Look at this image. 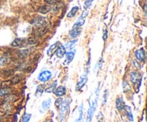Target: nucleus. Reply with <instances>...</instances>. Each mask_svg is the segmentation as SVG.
Masks as SVG:
<instances>
[{
	"instance_id": "22",
	"label": "nucleus",
	"mask_w": 147,
	"mask_h": 122,
	"mask_svg": "<svg viewBox=\"0 0 147 122\" xmlns=\"http://www.w3.org/2000/svg\"><path fill=\"white\" fill-rule=\"evenodd\" d=\"M78 10H79L78 7H77V6H76V7H73V8L71 9V10L69 11L68 14H67V18H72V17H75V16H76V14H77L78 11Z\"/></svg>"
},
{
	"instance_id": "23",
	"label": "nucleus",
	"mask_w": 147,
	"mask_h": 122,
	"mask_svg": "<svg viewBox=\"0 0 147 122\" xmlns=\"http://www.w3.org/2000/svg\"><path fill=\"white\" fill-rule=\"evenodd\" d=\"M58 44H59V42L58 41H57V42H55V43H54V44H53V45H51L50 47V48L48 49V50H47V55L48 56H52L53 55V53L54 52V51L55 50V49H57V47H58Z\"/></svg>"
},
{
	"instance_id": "24",
	"label": "nucleus",
	"mask_w": 147,
	"mask_h": 122,
	"mask_svg": "<svg viewBox=\"0 0 147 122\" xmlns=\"http://www.w3.org/2000/svg\"><path fill=\"white\" fill-rule=\"evenodd\" d=\"M32 118V114L29 113L25 112L22 116L21 121L20 122H29Z\"/></svg>"
},
{
	"instance_id": "18",
	"label": "nucleus",
	"mask_w": 147,
	"mask_h": 122,
	"mask_svg": "<svg viewBox=\"0 0 147 122\" xmlns=\"http://www.w3.org/2000/svg\"><path fill=\"white\" fill-rule=\"evenodd\" d=\"M52 10V7L50 5H43L41 6L40 8L38 9V11L41 14H47L49 11H50Z\"/></svg>"
},
{
	"instance_id": "10",
	"label": "nucleus",
	"mask_w": 147,
	"mask_h": 122,
	"mask_svg": "<svg viewBox=\"0 0 147 122\" xmlns=\"http://www.w3.org/2000/svg\"><path fill=\"white\" fill-rule=\"evenodd\" d=\"M66 87L64 86H60L57 88H56L54 91V94H55V96H57V97H62L64 95H65L66 94Z\"/></svg>"
},
{
	"instance_id": "30",
	"label": "nucleus",
	"mask_w": 147,
	"mask_h": 122,
	"mask_svg": "<svg viewBox=\"0 0 147 122\" xmlns=\"http://www.w3.org/2000/svg\"><path fill=\"white\" fill-rule=\"evenodd\" d=\"M63 99L61 98V97H59L58 99H57L55 100V106L56 107V108L57 109H59L60 107V106H61V104H63Z\"/></svg>"
},
{
	"instance_id": "36",
	"label": "nucleus",
	"mask_w": 147,
	"mask_h": 122,
	"mask_svg": "<svg viewBox=\"0 0 147 122\" xmlns=\"http://www.w3.org/2000/svg\"><path fill=\"white\" fill-rule=\"evenodd\" d=\"M88 14H89V11H88V10H85V11H83V13H82V14L80 15L79 19H84L88 15Z\"/></svg>"
},
{
	"instance_id": "7",
	"label": "nucleus",
	"mask_w": 147,
	"mask_h": 122,
	"mask_svg": "<svg viewBox=\"0 0 147 122\" xmlns=\"http://www.w3.org/2000/svg\"><path fill=\"white\" fill-rule=\"evenodd\" d=\"M87 81H88V74H83V75L81 76V77H80V80L78 81V82L77 84H76V91H80V90H81L82 88L86 85Z\"/></svg>"
},
{
	"instance_id": "1",
	"label": "nucleus",
	"mask_w": 147,
	"mask_h": 122,
	"mask_svg": "<svg viewBox=\"0 0 147 122\" xmlns=\"http://www.w3.org/2000/svg\"><path fill=\"white\" fill-rule=\"evenodd\" d=\"M99 89H100V87H98L96 89V92H95V97L93 101L89 100V108L87 112V117H86V122H91L93 119V115L96 111V107H97L98 100V96H99Z\"/></svg>"
},
{
	"instance_id": "37",
	"label": "nucleus",
	"mask_w": 147,
	"mask_h": 122,
	"mask_svg": "<svg viewBox=\"0 0 147 122\" xmlns=\"http://www.w3.org/2000/svg\"><path fill=\"white\" fill-rule=\"evenodd\" d=\"M59 1H60V0H45V2L47 3L49 5H51V4H54L55 3H58Z\"/></svg>"
},
{
	"instance_id": "40",
	"label": "nucleus",
	"mask_w": 147,
	"mask_h": 122,
	"mask_svg": "<svg viewBox=\"0 0 147 122\" xmlns=\"http://www.w3.org/2000/svg\"><path fill=\"white\" fill-rule=\"evenodd\" d=\"M143 9H144V12L146 13V4H145L144 5Z\"/></svg>"
},
{
	"instance_id": "15",
	"label": "nucleus",
	"mask_w": 147,
	"mask_h": 122,
	"mask_svg": "<svg viewBox=\"0 0 147 122\" xmlns=\"http://www.w3.org/2000/svg\"><path fill=\"white\" fill-rule=\"evenodd\" d=\"M123 110H124L125 112H126V117H127L128 119L131 121H134V116H133V114H132L131 108L129 106L126 105L125 106L124 109H123Z\"/></svg>"
},
{
	"instance_id": "14",
	"label": "nucleus",
	"mask_w": 147,
	"mask_h": 122,
	"mask_svg": "<svg viewBox=\"0 0 147 122\" xmlns=\"http://www.w3.org/2000/svg\"><path fill=\"white\" fill-rule=\"evenodd\" d=\"M55 54L58 58H63V56L65 55L66 49L64 46L59 45L55 50Z\"/></svg>"
},
{
	"instance_id": "33",
	"label": "nucleus",
	"mask_w": 147,
	"mask_h": 122,
	"mask_svg": "<svg viewBox=\"0 0 147 122\" xmlns=\"http://www.w3.org/2000/svg\"><path fill=\"white\" fill-rule=\"evenodd\" d=\"M37 42V41L34 38V37H30V38L27 39V43H28L29 45H34V44H35Z\"/></svg>"
},
{
	"instance_id": "39",
	"label": "nucleus",
	"mask_w": 147,
	"mask_h": 122,
	"mask_svg": "<svg viewBox=\"0 0 147 122\" xmlns=\"http://www.w3.org/2000/svg\"><path fill=\"white\" fill-rule=\"evenodd\" d=\"M108 38V29L107 28H105L104 30H103V39L104 41H106Z\"/></svg>"
},
{
	"instance_id": "42",
	"label": "nucleus",
	"mask_w": 147,
	"mask_h": 122,
	"mask_svg": "<svg viewBox=\"0 0 147 122\" xmlns=\"http://www.w3.org/2000/svg\"><path fill=\"white\" fill-rule=\"evenodd\" d=\"M119 4H121V1H122V0H119Z\"/></svg>"
},
{
	"instance_id": "26",
	"label": "nucleus",
	"mask_w": 147,
	"mask_h": 122,
	"mask_svg": "<svg viewBox=\"0 0 147 122\" xmlns=\"http://www.w3.org/2000/svg\"><path fill=\"white\" fill-rule=\"evenodd\" d=\"M56 87H57V81H54L50 87H48L47 89H46L45 92L46 93H52L54 92L55 89H56Z\"/></svg>"
},
{
	"instance_id": "2",
	"label": "nucleus",
	"mask_w": 147,
	"mask_h": 122,
	"mask_svg": "<svg viewBox=\"0 0 147 122\" xmlns=\"http://www.w3.org/2000/svg\"><path fill=\"white\" fill-rule=\"evenodd\" d=\"M69 104H70V103H69L68 100L65 99V101H63V104L60 106V114H59V120L60 122L64 121V119L67 117L69 110Z\"/></svg>"
},
{
	"instance_id": "35",
	"label": "nucleus",
	"mask_w": 147,
	"mask_h": 122,
	"mask_svg": "<svg viewBox=\"0 0 147 122\" xmlns=\"http://www.w3.org/2000/svg\"><path fill=\"white\" fill-rule=\"evenodd\" d=\"M108 95H109V92H108V90H105L104 94H103V105L106 104L108 99Z\"/></svg>"
},
{
	"instance_id": "6",
	"label": "nucleus",
	"mask_w": 147,
	"mask_h": 122,
	"mask_svg": "<svg viewBox=\"0 0 147 122\" xmlns=\"http://www.w3.org/2000/svg\"><path fill=\"white\" fill-rule=\"evenodd\" d=\"M27 43V39H21V38H17L11 42V46L12 47H24Z\"/></svg>"
},
{
	"instance_id": "17",
	"label": "nucleus",
	"mask_w": 147,
	"mask_h": 122,
	"mask_svg": "<svg viewBox=\"0 0 147 122\" xmlns=\"http://www.w3.org/2000/svg\"><path fill=\"white\" fill-rule=\"evenodd\" d=\"M22 79H23L22 75H21V74H16V75L14 76L12 79H11V80L10 81V82H11V84H12V85H15V84H19L20 82H21V81L22 80Z\"/></svg>"
},
{
	"instance_id": "11",
	"label": "nucleus",
	"mask_w": 147,
	"mask_h": 122,
	"mask_svg": "<svg viewBox=\"0 0 147 122\" xmlns=\"http://www.w3.org/2000/svg\"><path fill=\"white\" fill-rule=\"evenodd\" d=\"M135 55L136 59L140 61H144L146 59V53L144 49H140L135 51Z\"/></svg>"
},
{
	"instance_id": "32",
	"label": "nucleus",
	"mask_w": 147,
	"mask_h": 122,
	"mask_svg": "<svg viewBox=\"0 0 147 122\" xmlns=\"http://www.w3.org/2000/svg\"><path fill=\"white\" fill-rule=\"evenodd\" d=\"M93 1L94 0H86L84 3V5H83V7H84L85 9H88V8H90L92 3L93 2Z\"/></svg>"
},
{
	"instance_id": "34",
	"label": "nucleus",
	"mask_w": 147,
	"mask_h": 122,
	"mask_svg": "<svg viewBox=\"0 0 147 122\" xmlns=\"http://www.w3.org/2000/svg\"><path fill=\"white\" fill-rule=\"evenodd\" d=\"M85 24V19H78V21L74 24L73 27H80Z\"/></svg>"
},
{
	"instance_id": "12",
	"label": "nucleus",
	"mask_w": 147,
	"mask_h": 122,
	"mask_svg": "<svg viewBox=\"0 0 147 122\" xmlns=\"http://www.w3.org/2000/svg\"><path fill=\"white\" fill-rule=\"evenodd\" d=\"M82 29L80 27H73L69 32V36L71 37L72 39L76 38L78 37L80 34H81Z\"/></svg>"
},
{
	"instance_id": "8",
	"label": "nucleus",
	"mask_w": 147,
	"mask_h": 122,
	"mask_svg": "<svg viewBox=\"0 0 147 122\" xmlns=\"http://www.w3.org/2000/svg\"><path fill=\"white\" fill-rule=\"evenodd\" d=\"M32 53V48L24 49H22L19 51L18 57L21 59H24L29 57Z\"/></svg>"
},
{
	"instance_id": "9",
	"label": "nucleus",
	"mask_w": 147,
	"mask_h": 122,
	"mask_svg": "<svg viewBox=\"0 0 147 122\" xmlns=\"http://www.w3.org/2000/svg\"><path fill=\"white\" fill-rule=\"evenodd\" d=\"M125 106H126V104H125V101L123 100V97H118L116 100V107L118 111H121L122 110H123Z\"/></svg>"
},
{
	"instance_id": "38",
	"label": "nucleus",
	"mask_w": 147,
	"mask_h": 122,
	"mask_svg": "<svg viewBox=\"0 0 147 122\" xmlns=\"http://www.w3.org/2000/svg\"><path fill=\"white\" fill-rule=\"evenodd\" d=\"M133 64H134V67H136V69H141V64L139 62H138V61H136V60H134Z\"/></svg>"
},
{
	"instance_id": "3",
	"label": "nucleus",
	"mask_w": 147,
	"mask_h": 122,
	"mask_svg": "<svg viewBox=\"0 0 147 122\" xmlns=\"http://www.w3.org/2000/svg\"><path fill=\"white\" fill-rule=\"evenodd\" d=\"M31 24L39 29L42 28V27H45L47 26V20L45 17H37L33 19L32 21H31Z\"/></svg>"
},
{
	"instance_id": "31",
	"label": "nucleus",
	"mask_w": 147,
	"mask_h": 122,
	"mask_svg": "<svg viewBox=\"0 0 147 122\" xmlns=\"http://www.w3.org/2000/svg\"><path fill=\"white\" fill-rule=\"evenodd\" d=\"M10 93L9 89H0V97L8 95Z\"/></svg>"
},
{
	"instance_id": "28",
	"label": "nucleus",
	"mask_w": 147,
	"mask_h": 122,
	"mask_svg": "<svg viewBox=\"0 0 147 122\" xmlns=\"http://www.w3.org/2000/svg\"><path fill=\"white\" fill-rule=\"evenodd\" d=\"M123 92H129L131 90V86L129 85V84L126 81H123Z\"/></svg>"
},
{
	"instance_id": "41",
	"label": "nucleus",
	"mask_w": 147,
	"mask_h": 122,
	"mask_svg": "<svg viewBox=\"0 0 147 122\" xmlns=\"http://www.w3.org/2000/svg\"><path fill=\"white\" fill-rule=\"evenodd\" d=\"M45 122H53L51 121V120H47V121H45Z\"/></svg>"
},
{
	"instance_id": "19",
	"label": "nucleus",
	"mask_w": 147,
	"mask_h": 122,
	"mask_svg": "<svg viewBox=\"0 0 147 122\" xmlns=\"http://www.w3.org/2000/svg\"><path fill=\"white\" fill-rule=\"evenodd\" d=\"M52 103V99H47L45 100L42 103V109H43V111H47L49 108L51 106Z\"/></svg>"
},
{
	"instance_id": "20",
	"label": "nucleus",
	"mask_w": 147,
	"mask_h": 122,
	"mask_svg": "<svg viewBox=\"0 0 147 122\" xmlns=\"http://www.w3.org/2000/svg\"><path fill=\"white\" fill-rule=\"evenodd\" d=\"M78 117L76 122H83V104H80L78 107Z\"/></svg>"
},
{
	"instance_id": "29",
	"label": "nucleus",
	"mask_w": 147,
	"mask_h": 122,
	"mask_svg": "<svg viewBox=\"0 0 147 122\" xmlns=\"http://www.w3.org/2000/svg\"><path fill=\"white\" fill-rule=\"evenodd\" d=\"M14 70L12 69L5 70V71H3V76H4V77H6V78H7V77H11V76L14 74Z\"/></svg>"
},
{
	"instance_id": "27",
	"label": "nucleus",
	"mask_w": 147,
	"mask_h": 122,
	"mask_svg": "<svg viewBox=\"0 0 147 122\" xmlns=\"http://www.w3.org/2000/svg\"><path fill=\"white\" fill-rule=\"evenodd\" d=\"M77 41H78V40H76V39L71 40V41H68V42L65 44V49H71L74 47L75 44L77 43Z\"/></svg>"
},
{
	"instance_id": "25",
	"label": "nucleus",
	"mask_w": 147,
	"mask_h": 122,
	"mask_svg": "<svg viewBox=\"0 0 147 122\" xmlns=\"http://www.w3.org/2000/svg\"><path fill=\"white\" fill-rule=\"evenodd\" d=\"M10 61V59L9 57H1L0 58V67H3L8 64Z\"/></svg>"
},
{
	"instance_id": "21",
	"label": "nucleus",
	"mask_w": 147,
	"mask_h": 122,
	"mask_svg": "<svg viewBox=\"0 0 147 122\" xmlns=\"http://www.w3.org/2000/svg\"><path fill=\"white\" fill-rule=\"evenodd\" d=\"M45 91V85H42V84H40L38 85V87H37V89H36L35 92V96L36 97H41L42 94H43Z\"/></svg>"
},
{
	"instance_id": "4",
	"label": "nucleus",
	"mask_w": 147,
	"mask_h": 122,
	"mask_svg": "<svg viewBox=\"0 0 147 122\" xmlns=\"http://www.w3.org/2000/svg\"><path fill=\"white\" fill-rule=\"evenodd\" d=\"M52 73L51 71H48V70H45V71H43L39 74L38 76V79L39 81H40L41 82H47V81L51 79L52 77Z\"/></svg>"
},
{
	"instance_id": "5",
	"label": "nucleus",
	"mask_w": 147,
	"mask_h": 122,
	"mask_svg": "<svg viewBox=\"0 0 147 122\" xmlns=\"http://www.w3.org/2000/svg\"><path fill=\"white\" fill-rule=\"evenodd\" d=\"M130 78L131 81L134 84H139V85L140 86L141 82H142V76L140 75V74H139V73L136 72V71H132V72L131 73Z\"/></svg>"
},
{
	"instance_id": "13",
	"label": "nucleus",
	"mask_w": 147,
	"mask_h": 122,
	"mask_svg": "<svg viewBox=\"0 0 147 122\" xmlns=\"http://www.w3.org/2000/svg\"><path fill=\"white\" fill-rule=\"evenodd\" d=\"M75 54H76V50H73V51H68L67 53L65 54V59L64 64H69L73 60L75 57Z\"/></svg>"
},
{
	"instance_id": "16",
	"label": "nucleus",
	"mask_w": 147,
	"mask_h": 122,
	"mask_svg": "<svg viewBox=\"0 0 147 122\" xmlns=\"http://www.w3.org/2000/svg\"><path fill=\"white\" fill-rule=\"evenodd\" d=\"M47 29H47V27L38 29L36 30V31H34V36L37 37H42L43 35H45V34H46V32L47 31Z\"/></svg>"
}]
</instances>
